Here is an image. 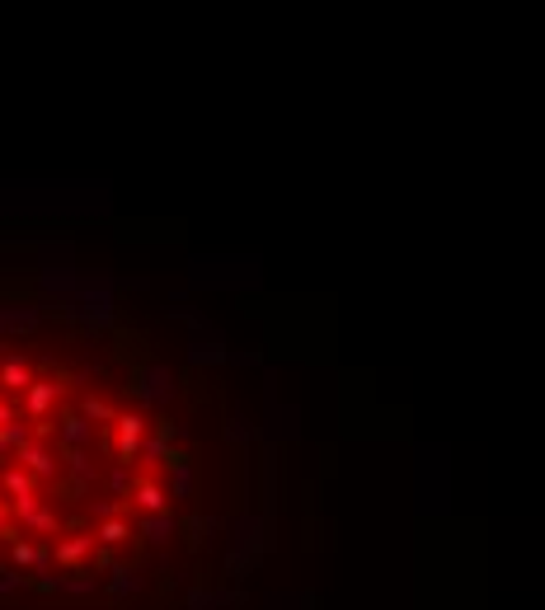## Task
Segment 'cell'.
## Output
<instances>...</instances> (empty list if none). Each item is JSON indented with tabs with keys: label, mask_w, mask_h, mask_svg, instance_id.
<instances>
[{
	"label": "cell",
	"mask_w": 545,
	"mask_h": 610,
	"mask_svg": "<svg viewBox=\"0 0 545 610\" xmlns=\"http://www.w3.org/2000/svg\"><path fill=\"white\" fill-rule=\"evenodd\" d=\"M137 446H142V418H137V413H122V418H117V451L132 455Z\"/></svg>",
	"instance_id": "obj_1"
},
{
	"label": "cell",
	"mask_w": 545,
	"mask_h": 610,
	"mask_svg": "<svg viewBox=\"0 0 545 610\" xmlns=\"http://www.w3.org/2000/svg\"><path fill=\"white\" fill-rule=\"evenodd\" d=\"M85 418H108V404H99V399H90V404H85Z\"/></svg>",
	"instance_id": "obj_5"
},
{
	"label": "cell",
	"mask_w": 545,
	"mask_h": 610,
	"mask_svg": "<svg viewBox=\"0 0 545 610\" xmlns=\"http://www.w3.org/2000/svg\"><path fill=\"white\" fill-rule=\"evenodd\" d=\"M137 503H142L146 512H156V507L165 503V498H160V488H156V483H142V488H137Z\"/></svg>",
	"instance_id": "obj_4"
},
{
	"label": "cell",
	"mask_w": 545,
	"mask_h": 610,
	"mask_svg": "<svg viewBox=\"0 0 545 610\" xmlns=\"http://www.w3.org/2000/svg\"><path fill=\"white\" fill-rule=\"evenodd\" d=\"M52 394H57V385H47V380H33V385L24 389V399H28V413H33V418H42L47 409H52Z\"/></svg>",
	"instance_id": "obj_2"
},
{
	"label": "cell",
	"mask_w": 545,
	"mask_h": 610,
	"mask_svg": "<svg viewBox=\"0 0 545 610\" xmlns=\"http://www.w3.org/2000/svg\"><path fill=\"white\" fill-rule=\"evenodd\" d=\"M0 385H5V389H28V385H33V376H28L24 362H14V357H10V362L0 366Z\"/></svg>",
	"instance_id": "obj_3"
}]
</instances>
